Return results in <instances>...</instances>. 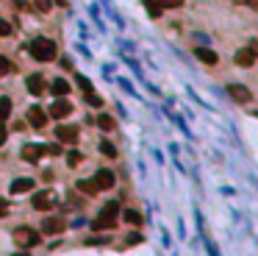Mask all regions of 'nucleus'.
I'll return each mask as SVG.
<instances>
[{"instance_id":"1","label":"nucleus","mask_w":258,"mask_h":256,"mask_svg":"<svg viewBox=\"0 0 258 256\" xmlns=\"http://www.w3.org/2000/svg\"><path fill=\"white\" fill-rule=\"evenodd\" d=\"M117 214H119V203H117V200L105 203L103 212L92 220V228H95V231H108V228H114V226H117Z\"/></svg>"},{"instance_id":"2","label":"nucleus","mask_w":258,"mask_h":256,"mask_svg":"<svg viewBox=\"0 0 258 256\" xmlns=\"http://www.w3.org/2000/svg\"><path fill=\"white\" fill-rule=\"evenodd\" d=\"M31 56H34L36 62H53V59H56V42H53V39H45V36L34 39V42H31Z\"/></svg>"},{"instance_id":"3","label":"nucleus","mask_w":258,"mask_h":256,"mask_svg":"<svg viewBox=\"0 0 258 256\" xmlns=\"http://www.w3.org/2000/svg\"><path fill=\"white\" fill-rule=\"evenodd\" d=\"M14 242L20 245V248H36L39 242H42V237H39V231H34V228H17L14 231Z\"/></svg>"},{"instance_id":"4","label":"nucleus","mask_w":258,"mask_h":256,"mask_svg":"<svg viewBox=\"0 0 258 256\" xmlns=\"http://www.w3.org/2000/svg\"><path fill=\"white\" fill-rule=\"evenodd\" d=\"M56 203H58V200H56V195H53L50 190L39 192V195L34 198V209H39V212H48V209H53Z\"/></svg>"},{"instance_id":"5","label":"nucleus","mask_w":258,"mask_h":256,"mask_svg":"<svg viewBox=\"0 0 258 256\" xmlns=\"http://www.w3.org/2000/svg\"><path fill=\"white\" fill-rule=\"evenodd\" d=\"M56 136H58V142H64V145H75L78 142V128L75 126H58Z\"/></svg>"},{"instance_id":"6","label":"nucleus","mask_w":258,"mask_h":256,"mask_svg":"<svg viewBox=\"0 0 258 256\" xmlns=\"http://www.w3.org/2000/svg\"><path fill=\"white\" fill-rule=\"evenodd\" d=\"M70 112H72V106L64 98L53 100V106H50V117H53V120H64V117H70Z\"/></svg>"},{"instance_id":"7","label":"nucleus","mask_w":258,"mask_h":256,"mask_svg":"<svg viewBox=\"0 0 258 256\" xmlns=\"http://www.w3.org/2000/svg\"><path fill=\"white\" fill-rule=\"evenodd\" d=\"M28 123L34 128H45L48 126V112H45L42 106H31L28 109Z\"/></svg>"},{"instance_id":"8","label":"nucleus","mask_w":258,"mask_h":256,"mask_svg":"<svg viewBox=\"0 0 258 256\" xmlns=\"http://www.w3.org/2000/svg\"><path fill=\"white\" fill-rule=\"evenodd\" d=\"M228 95L236 100V103H250V98H253L250 89H247V86H239V84H230L228 86Z\"/></svg>"},{"instance_id":"9","label":"nucleus","mask_w":258,"mask_h":256,"mask_svg":"<svg viewBox=\"0 0 258 256\" xmlns=\"http://www.w3.org/2000/svg\"><path fill=\"white\" fill-rule=\"evenodd\" d=\"M42 153H45L42 145H22V150H20L22 162H39V156H42Z\"/></svg>"},{"instance_id":"10","label":"nucleus","mask_w":258,"mask_h":256,"mask_svg":"<svg viewBox=\"0 0 258 256\" xmlns=\"http://www.w3.org/2000/svg\"><path fill=\"white\" fill-rule=\"evenodd\" d=\"M95 184H98V190H111V187H114V173L111 170H98Z\"/></svg>"},{"instance_id":"11","label":"nucleus","mask_w":258,"mask_h":256,"mask_svg":"<svg viewBox=\"0 0 258 256\" xmlns=\"http://www.w3.org/2000/svg\"><path fill=\"white\" fill-rule=\"evenodd\" d=\"M64 228H67V223L58 220V217H50V220L42 223V231H45V234H61Z\"/></svg>"},{"instance_id":"12","label":"nucleus","mask_w":258,"mask_h":256,"mask_svg":"<svg viewBox=\"0 0 258 256\" xmlns=\"http://www.w3.org/2000/svg\"><path fill=\"white\" fill-rule=\"evenodd\" d=\"M25 86H28L31 95H45V78H42V75H28Z\"/></svg>"},{"instance_id":"13","label":"nucleus","mask_w":258,"mask_h":256,"mask_svg":"<svg viewBox=\"0 0 258 256\" xmlns=\"http://www.w3.org/2000/svg\"><path fill=\"white\" fill-rule=\"evenodd\" d=\"M195 56L200 59L203 64H216V62H219V56H216L211 48H195Z\"/></svg>"},{"instance_id":"14","label":"nucleus","mask_w":258,"mask_h":256,"mask_svg":"<svg viewBox=\"0 0 258 256\" xmlns=\"http://www.w3.org/2000/svg\"><path fill=\"white\" fill-rule=\"evenodd\" d=\"M253 62H256V56H253V50L250 48H244L236 53V64L239 67H253Z\"/></svg>"},{"instance_id":"15","label":"nucleus","mask_w":258,"mask_h":256,"mask_svg":"<svg viewBox=\"0 0 258 256\" xmlns=\"http://www.w3.org/2000/svg\"><path fill=\"white\" fill-rule=\"evenodd\" d=\"M34 190V181L31 178H14V184H11V192L20 195V192H31Z\"/></svg>"},{"instance_id":"16","label":"nucleus","mask_w":258,"mask_h":256,"mask_svg":"<svg viewBox=\"0 0 258 256\" xmlns=\"http://www.w3.org/2000/svg\"><path fill=\"white\" fill-rule=\"evenodd\" d=\"M50 89H53V95H56V98H64V95L70 92V84H67V81H64V78H56V81H53V86H50Z\"/></svg>"},{"instance_id":"17","label":"nucleus","mask_w":258,"mask_h":256,"mask_svg":"<svg viewBox=\"0 0 258 256\" xmlns=\"http://www.w3.org/2000/svg\"><path fill=\"white\" fill-rule=\"evenodd\" d=\"M78 190H81V192H86V195H98V184H95V178H92V181H86V178H84V181H78Z\"/></svg>"},{"instance_id":"18","label":"nucleus","mask_w":258,"mask_h":256,"mask_svg":"<svg viewBox=\"0 0 258 256\" xmlns=\"http://www.w3.org/2000/svg\"><path fill=\"white\" fill-rule=\"evenodd\" d=\"M98 126L103 128V131H114L117 123H114V117H108V114H98Z\"/></svg>"},{"instance_id":"19","label":"nucleus","mask_w":258,"mask_h":256,"mask_svg":"<svg viewBox=\"0 0 258 256\" xmlns=\"http://www.w3.org/2000/svg\"><path fill=\"white\" fill-rule=\"evenodd\" d=\"M122 217H125L131 226H142V214L136 212V209H125V214H122Z\"/></svg>"},{"instance_id":"20","label":"nucleus","mask_w":258,"mask_h":256,"mask_svg":"<svg viewBox=\"0 0 258 256\" xmlns=\"http://www.w3.org/2000/svg\"><path fill=\"white\" fill-rule=\"evenodd\" d=\"M8 114H11V100H8V98H0V123L8 120Z\"/></svg>"},{"instance_id":"21","label":"nucleus","mask_w":258,"mask_h":256,"mask_svg":"<svg viewBox=\"0 0 258 256\" xmlns=\"http://www.w3.org/2000/svg\"><path fill=\"white\" fill-rule=\"evenodd\" d=\"M8 72H14V64L8 62L6 56H0V75H8Z\"/></svg>"},{"instance_id":"22","label":"nucleus","mask_w":258,"mask_h":256,"mask_svg":"<svg viewBox=\"0 0 258 256\" xmlns=\"http://www.w3.org/2000/svg\"><path fill=\"white\" fill-rule=\"evenodd\" d=\"M145 6H147V11H150V17H158V14H161L158 0H145Z\"/></svg>"},{"instance_id":"23","label":"nucleus","mask_w":258,"mask_h":256,"mask_svg":"<svg viewBox=\"0 0 258 256\" xmlns=\"http://www.w3.org/2000/svg\"><path fill=\"white\" fill-rule=\"evenodd\" d=\"M100 150H103V156H108V159L117 156V148H114L111 142H100Z\"/></svg>"},{"instance_id":"24","label":"nucleus","mask_w":258,"mask_h":256,"mask_svg":"<svg viewBox=\"0 0 258 256\" xmlns=\"http://www.w3.org/2000/svg\"><path fill=\"white\" fill-rule=\"evenodd\" d=\"M84 162V156H81V153H78V150H72L70 156H67V164H70V167H78V164Z\"/></svg>"},{"instance_id":"25","label":"nucleus","mask_w":258,"mask_h":256,"mask_svg":"<svg viewBox=\"0 0 258 256\" xmlns=\"http://www.w3.org/2000/svg\"><path fill=\"white\" fill-rule=\"evenodd\" d=\"M158 6L161 8H178V6H183V0H158Z\"/></svg>"},{"instance_id":"26","label":"nucleus","mask_w":258,"mask_h":256,"mask_svg":"<svg viewBox=\"0 0 258 256\" xmlns=\"http://www.w3.org/2000/svg\"><path fill=\"white\" fill-rule=\"evenodd\" d=\"M42 150L48 156H58V153H61V145H42Z\"/></svg>"},{"instance_id":"27","label":"nucleus","mask_w":258,"mask_h":256,"mask_svg":"<svg viewBox=\"0 0 258 256\" xmlns=\"http://www.w3.org/2000/svg\"><path fill=\"white\" fill-rule=\"evenodd\" d=\"M34 6L39 8V11H50V6H53V0H34Z\"/></svg>"},{"instance_id":"28","label":"nucleus","mask_w":258,"mask_h":256,"mask_svg":"<svg viewBox=\"0 0 258 256\" xmlns=\"http://www.w3.org/2000/svg\"><path fill=\"white\" fill-rule=\"evenodd\" d=\"M86 103H92V106H100L103 100H100L98 95H95V92H92V89H89V92H86Z\"/></svg>"},{"instance_id":"29","label":"nucleus","mask_w":258,"mask_h":256,"mask_svg":"<svg viewBox=\"0 0 258 256\" xmlns=\"http://www.w3.org/2000/svg\"><path fill=\"white\" fill-rule=\"evenodd\" d=\"M11 34V22L8 20H0V36H8Z\"/></svg>"},{"instance_id":"30","label":"nucleus","mask_w":258,"mask_h":256,"mask_svg":"<svg viewBox=\"0 0 258 256\" xmlns=\"http://www.w3.org/2000/svg\"><path fill=\"white\" fill-rule=\"evenodd\" d=\"M75 81H78V86H81V89H84V92H89V89H92V84H89V81L84 78V75H78Z\"/></svg>"},{"instance_id":"31","label":"nucleus","mask_w":258,"mask_h":256,"mask_svg":"<svg viewBox=\"0 0 258 256\" xmlns=\"http://www.w3.org/2000/svg\"><path fill=\"white\" fill-rule=\"evenodd\" d=\"M6 214H8V200L0 198V217H6Z\"/></svg>"},{"instance_id":"32","label":"nucleus","mask_w":258,"mask_h":256,"mask_svg":"<svg viewBox=\"0 0 258 256\" xmlns=\"http://www.w3.org/2000/svg\"><path fill=\"white\" fill-rule=\"evenodd\" d=\"M128 242H131V245H139L142 237H139V234H131V237H128Z\"/></svg>"},{"instance_id":"33","label":"nucleus","mask_w":258,"mask_h":256,"mask_svg":"<svg viewBox=\"0 0 258 256\" xmlns=\"http://www.w3.org/2000/svg\"><path fill=\"white\" fill-rule=\"evenodd\" d=\"M250 50H253V56H258V42H256V39L250 42Z\"/></svg>"},{"instance_id":"34","label":"nucleus","mask_w":258,"mask_h":256,"mask_svg":"<svg viewBox=\"0 0 258 256\" xmlns=\"http://www.w3.org/2000/svg\"><path fill=\"white\" fill-rule=\"evenodd\" d=\"M3 139H6V128L0 126V145H3Z\"/></svg>"},{"instance_id":"35","label":"nucleus","mask_w":258,"mask_h":256,"mask_svg":"<svg viewBox=\"0 0 258 256\" xmlns=\"http://www.w3.org/2000/svg\"><path fill=\"white\" fill-rule=\"evenodd\" d=\"M247 6H253V8H258V0H244Z\"/></svg>"},{"instance_id":"36","label":"nucleus","mask_w":258,"mask_h":256,"mask_svg":"<svg viewBox=\"0 0 258 256\" xmlns=\"http://www.w3.org/2000/svg\"><path fill=\"white\" fill-rule=\"evenodd\" d=\"M14 256H25V254H14Z\"/></svg>"}]
</instances>
